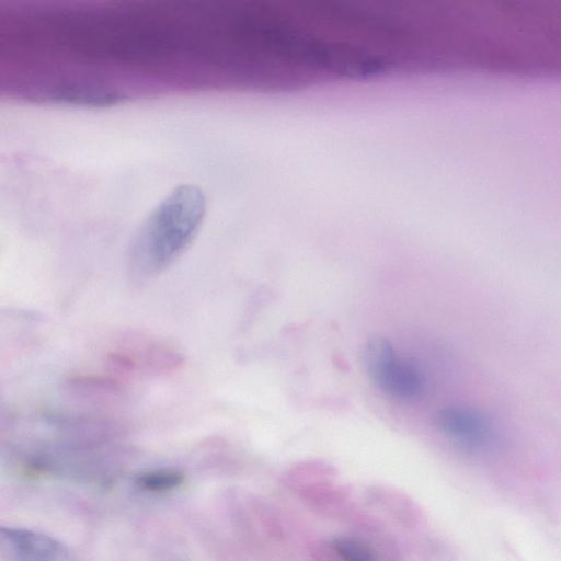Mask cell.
<instances>
[{
  "mask_svg": "<svg viewBox=\"0 0 561 561\" xmlns=\"http://www.w3.org/2000/svg\"><path fill=\"white\" fill-rule=\"evenodd\" d=\"M35 99L41 102L88 107H105L126 99L124 92L106 83L92 80H60L36 88Z\"/></svg>",
  "mask_w": 561,
  "mask_h": 561,
  "instance_id": "cell-5",
  "label": "cell"
},
{
  "mask_svg": "<svg viewBox=\"0 0 561 561\" xmlns=\"http://www.w3.org/2000/svg\"><path fill=\"white\" fill-rule=\"evenodd\" d=\"M0 552L5 561H76L58 539L22 527L0 528Z\"/></svg>",
  "mask_w": 561,
  "mask_h": 561,
  "instance_id": "cell-4",
  "label": "cell"
},
{
  "mask_svg": "<svg viewBox=\"0 0 561 561\" xmlns=\"http://www.w3.org/2000/svg\"><path fill=\"white\" fill-rule=\"evenodd\" d=\"M207 210L203 190L192 183L173 187L148 213L136 233L128 261L134 274L148 277L170 266L198 233Z\"/></svg>",
  "mask_w": 561,
  "mask_h": 561,
  "instance_id": "cell-1",
  "label": "cell"
},
{
  "mask_svg": "<svg viewBox=\"0 0 561 561\" xmlns=\"http://www.w3.org/2000/svg\"><path fill=\"white\" fill-rule=\"evenodd\" d=\"M184 481L182 472L172 469H157L141 472L135 478V485L145 492H167L176 489Z\"/></svg>",
  "mask_w": 561,
  "mask_h": 561,
  "instance_id": "cell-6",
  "label": "cell"
},
{
  "mask_svg": "<svg viewBox=\"0 0 561 561\" xmlns=\"http://www.w3.org/2000/svg\"><path fill=\"white\" fill-rule=\"evenodd\" d=\"M364 365L374 385L396 400H414L423 390L420 369L399 357L392 344L382 336H374L365 344Z\"/></svg>",
  "mask_w": 561,
  "mask_h": 561,
  "instance_id": "cell-2",
  "label": "cell"
},
{
  "mask_svg": "<svg viewBox=\"0 0 561 561\" xmlns=\"http://www.w3.org/2000/svg\"><path fill=\"white\" fill-rule=\"evenodd\" d=\"M332 548L342 561H376L373 549L356 537H335L332 541Z\"/></svg>",
  "mask_w": 561,
  "mask_h": 561,
  "instance_id": "cell-7",
  "label": "cell"
},
{
  "mask_svg": "<svg viewBox=\"0 0 561 561\" xmlns=\"http://www.w3.org/2000/svg\"><path fill=\"white\" fill-rule=\"evenodd\" d=\"M435 423L445 436L467 450H480L493 440L491 419L471 405H447L436 413Z\"/></svg>",
  "mask_w": 561,
  "mask_h": 561,
  "instance_id": "cell-3",
  "label": "cell"
}]
</instances>
